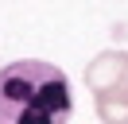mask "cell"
I'll use <instances>...</instances> for the list:
<instances>
[{"instance_id":"7a4b0ae2","label":"cell","mask_w":128,"mask_h":124,"mask_svg":"<svg viewBox=\"0 0 128 124\" xmlns=\"http://www.w3.org/2000/svg\"><path fill=\"white\" fill-rule=\"evenodd\" d=\"M86 85L105 124H128V50H101L86 66Z\"/></svg>"},{"instance_id":"6da1fadb","label":"cell","mask_w":128,"mask_h":124,"mask_svg":"<svg viewBox=\"0 0 128 124\" xmlns=\"http://www.w3.org/2000/svg\"><path fill=\"white\" fill-rule=\"evenodd\" d=\"M70 82L54 62L20 58L0 66V124H70Z\"/></svg>"}]
</instances>
